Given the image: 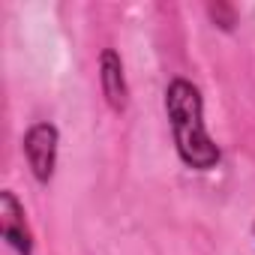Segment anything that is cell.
Masks as SVG:
<instances>
[{"mask_svg": "<svg viewBox=\"0 0 255 255\" xmlns=\"http://www.w3.org/2000/svg\"><path fill=\"white\" fill-rule=\"evenodd\" d=\"M165 114L171 120L174 147L183 165L195 171H210L219 165V147L204 126V102L192 81L174 78L165 90Z\"/></svg>", "mask_w": 255, "mask_h": 255, "instance_id": "cell-1", "label": "cell"}, {"mask_svg": "<svg viewBox=\"0 0 255 255\" xmlns=\"http://www.w3.org/2000/svg\"><path fill=\"white\" fill-rule=\"evenodd\" d=\"M57 141H60V135L51 123H33L24 135V156H27V165H30V171L39 183H48L51 174H54Z\"/></svg>", "mask_w": 255, "mask_h": 255, "instance_id": "cell-2", "label": "cell"}, {"mask_svg": "<svg viewBox=\"0 0 255 255\" xmlns=\"http://www.w3.org/2000/svg\"><path fill=\"white\" fill-rule=\"evenodd\" d=\"M0 234L18 255H33V234L27 228L24 207L9 189L0 192Z\"/></svg>", "mask_w": 255, "mask_h": 255, "instance_id": "cell-3", "label": "cell"}, {"mask_svg": "<svg viewBox=\"0 0 255 255\" xmlns=\"http://www.w3.org/2000/svg\"><path fill=\"white\" fill-rule=\"evenodd\" d=\"M99 78H102V93L108 99V105L114 111H123L129 102V87H126V75H123V63L120 54L114 48H105L99 57Z\"/></svg>", "mask_w": 255, "mask_h": 255, "instance_id": "cell-4", "label": "cell"}, {"mask_svg": "<svg viewBox=\"0 0 255 255\" xmlns=\"http://www.w3.org/2000/svg\"><path fill=\"white\" fill-rule=\"evenodd\" d=\"M252 231H255V225H252Z\"/></svg>", "mask_w": 255, "mask_h": 255, "instance_id": "cell-5", "label": "cell"}]
</instances>
